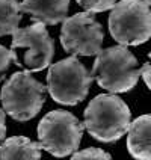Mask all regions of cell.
Instances as JSON below:
<instances>
[{"label": "cell", "mask_w": 151, "mask_h": 160, "mask_svg": "<svg viewBox=\"0 0 151 160\" xmlns=\"http://www.w3.org/2000/svg\"><path fill=\"white\" fill-rule=\"evenodd\" d=\"M151 58V52H150ZM142 79L145 82V85L151 89V63H143L142 65Z\"/></svg>", "instance_id": "obj_16"}, {"label": "cell", "mask_w": 151, "mask_h": 160, "mask_svg": "<svg viewBox=\"0 0 151 160\" xmlns=\"http://www.w3.org/2000/svg\"><path fill=\"white\" fill-rule=\"evenodd\" d=\"M143 2H145L147 5H151V0H143Z\"/></svg>", "instance_id": "obj_18"}, {"label": "cell", "mask_w": 151, "mask_h": 160, "mask_svg": "<svg viewBox=\"0 0 151 160\" xmlns=\"http://www.w3.org/2000/svg\"><path fill=\"white\" fill-rule=\"evenodd\" d=\"M85 124L67 110H52L39 121L38 138L43 150L54 157H67L79 150Z\"/></svg>", "instance_id": "obj_4"}, {"label": "cell", "mask_w": 151, "mask_h": 160, "mask_svg": "<svg viewBox=\"0 0 151 160\" xmlns=\"http://www.w3.org/2000/svg\"><path fill=\"white\" fill-rule=\"evenodd\" d=\"M71 160H112V157L101 148H86L73 152Z\"/></svg>", "instance_id": "obj_13"}, {"label": "cell", "mask_w": 151, "mask_h": 160, "mask_svg": "<svg viewBox=\"0 0 151 160\" xmlns=\"http://www.w3.org/2000/svg\"><path fill=\"white\" fill-rule=\"evenodd\" d=\"M91 76L103 89L119 94L136 86L142 68H138V59L125 45L118 44L98 52Z\"/></svg>", "instance_id": "obj_1"}, {"label": "cell", "mask_w": 151, "mask_h": 160, "mask_svg": "<svg viewBox=\"0 0 151 160\" xmlns=\"http://www.w3.org/2000/svg\"><path fill=\"white\" fill-rule=\"evenodd\" d=\"M70 0H23L20 5L21 12L32 15V20L54 26L63 21L68 15Z\"/></svg>", "instance_id": "obj_9"}, {"label": "cell", "mask_w": 151, "mask_h": 160, "mask_svg": "<svg viewBox=\"0 0 151 160\" xmlns=\"http://www.w3.org/2000/svg\"><path fill=\"white\" fill-rule=\"evenodd\" d=\"M5 118H6V112L0 109V142L5 141L6 138V125H5Z\"/></svg>", "instance_id": "obj_17"}, {"label": "cell", "mask_w": 151, "mask_h": 160, "mask_svg": "<svg viewBox=\"0 0 151 160\" xmlns=\"http://www.w3.org/2000/svg\"><path fill=\"white\" fill-rule=\"evenodd\" d=\"M103 29L92 12H79L63 20L61 44L71 56H97L103 44Z\"/></svg>", "instance_id": "obj_8"}, {"label": "cell", "mask_w": 151, "mask_h": 160, "mask_svg": "<svg viewBox=\"0 0 151 160\" xmlns=\"http://www.w3.org/2000/svg\"><path fill=\"white\" fill-rule=\"evenodd\" d=\"M130 109L118 95L100 94L85 109V128L100 142L119 141L130 127Z\"/></svg>", "instance_id": "obj_2"}, {"label": "cell", "mask_w": 151, "mask_h": 160, "mask_svg": "<svg viewBox=\"0 0 151 160\" xmlns=\"http://www.w3.org/2000/svg\"><path fill=\"white\" fill-rule=\"evenodd\" d=\"M3 110L17 121L35 118L45 103V86L33 79L30 71L14 72L0 92Z\"/></svg>", "instance_id": "obj_3"}, {"label": "cell", "mask_w": 151, "mask_h": 160, "mask_svg": "<svg viewBox=\"0 0 151 160\" xmlns=\"http://www.w3.org/2000/svg\"><path fill=\"white\" fill-rule=\"evenodd\" d=\"M92 82L91 72H88L76 56L65 58L48 67L47 89L59 104L74 106L83 101Z\"/></svg>", "instance_id": "obj_5"}, {"label": "cell", "mask_w": 151, "mask_h": 160, "mask_svg": "<svg viewBox=\"0 0 151 160\" xmlns=\"http://www.w3.org/2000/svg\"><path fill=\"white\" fill-rule=\"evenodd\" d=\"M12 62H14L12 52L0 44V82L3 80L5 74H6V71H8V68L11 67Z\"/></svg>", "instance_id": "obj_15"}, {"label": "cell", "mask_w": 151, "mask_h": 160, "mask_svg": "<svg viewBox=\"0 0 151 160\" xmlns=\"http://www.w3.org/2000/svg\"><path fill=\"white\" fill-rule=\"evenodd\" d=\"M21 14L18 0H0V36L12 35L17 30Z\"/></svg>", "instance_id": "obj_12"}, {"label": "cell", "mask_w": 151, "mask_h": 160, "mask_svg": "<svg viewBox=\"0 0 151 160\" xmlns=\"http://www.w3.org/2000/svg\"><path fill=\"white\" fill-rule=\"evenodd\" d=\"M143 0H121L109 15L110 35L121 45H141L151 38V11Z\"/></svg>", "instance_id": "obj_7"}, {"label": "cell", "mask_w": 151, "mask_h": 160, "mask_svg": "<svg viewBox=\"0 0 151 160\" xmlns=\"http://www.w3.org/2000/svg\"><path fill=\"white\" fill-rule=\"evenodd\" d=\"M82 8H85L88 12H104L107 9H112L115 6L116 0H77Z\"/></svg>", "instance_id": "obj_14"}, {"label": "cell", "mask_w": 151, "mask_h": 160, "mask_svg": "<svg viewBox=\"0 0 151 160\" xmlns=\"http://www.w3.org/2000/svg\"><path fill=\"white\" fill-rule=\"evenodd\" d=\"M39 143L26 136H12L0 145V160H41Z\"/></svg>", "instance_id": "obj_11"}, {"label": "cell", "mask_w": 151, "mask_h": 160, "mask_svg": "<svg viewBox=\"0 0 151 160\" xmlns=\"http://www.w3.org/2000/svg\"><path fill=\"white\" fill-rule=\"evenodd\" d=\"M11 52L15 65L30 72H38L52 65L54 41L50 38L44 23L35 21L27 27H18L12 33Z\"/></svg>", "instance_id": "obj_6"}, {"label": "cell", "mask_w": 151, "mask_h": 160, "mask_svg": "<svg viewBox=\"0 0 151 160\" xmlns=\"http://www.w3.org/2000/svg\"><path fill=\"white\" fill-rule=\"evenodd\" d=\"M127 150L136 160H151V113L138 116L128 127Z\"/></svg>", "instance_id": "obj_10"}]
</instances>
